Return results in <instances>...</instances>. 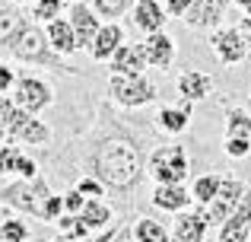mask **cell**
I'll list each match as a JSON object with an SVG mask.
<instances>
[{"label": "cell", "instance_id": "1", "mask_svg": "<svg viewBox=\"0 0 251 242\" xmlns=\"http://www.w3.org/2000/svg\"><path fill=\"white\" fill-rule=\"evenodd\" d=\"M92 175L111 191H130L143 175V153L127 137H102L89 156Z\"/></svg>", "mask_w": 251, "mask_h": 242}, {"label": "cell", "instance_id": "2", "mask_svg": "<svg viewBox=\"0 0 251 242\" xmlns=\"http://www.w3.org/2000/svg\"><path fill=\"white\" fill-rule=\"evenodd\" d=\"M0 45L23 64H38V67H51V70H61V74H74V67H67L61 61V54L51 48L45 29H38L29 16H19L13 23V29L0 38Z\"/></svg>", "mask_w": 251, "mask_h": 242}, {"label": "cell", "instance_id": "3", "mask_svg": "<svg viewBox=\"0 0 251 242\" xmlns=\"http://www.w3.org/2000/svg\"><path fill=\"white\" fill-rule=\"evenodd\" d=\"M48 198H51V185L42 175H35V179H16V182L0 188V201L6 207H13L19 214H29V217H38V220H42V211H45V201Z\"/></svg>", "mask_w": 251, "mask_h": 242}, {"label": "cell", "instance_id": "4", "mask_svg": "<svg viewBox=\"0 0 251 242\" xmlns=\"http://www.w3.org/2000/svg\"><path fill=\"white\" fill-rule=\"evenodd\" d=\"M108 93L124 108H140V106L156 99V86L143 74H111Z\"/></svg>", "mask_w": 251, "mask_h": 242}, {"label": "cell", "instance_id": "5", "mask_svg": "<svg viewBox=\"0 0 251 242\" xmlns=\"http://www.w3.org/2000/svg\"><path fill=\"white\" fill-rule=\"evenodd\" d=\"M150 175L159 185H181L184 175H188V160H184L181 143L153 150V156H150Z\"/></svg>", "mask_w": 251, "mask_h": 242}, {"label": "cell", "instance_id": "6", "mask_svg": "<svg viewBox=\"0 0 251 242\" xmlns=\"http://www.w3.org/2000/svg\"><path fill=\"white\" fill-rule=\"evenodd\" d=\"M6 137H10L13 143H32V147H45V143L51 140V131L45 121H38L32 112H25V108H13L10 115V128H6Z\"/></svg>", "mask_w": 251, "mask_h": 242}, {"label": "cell", "instance_id": "7", "mask_svg": "<svg viewBox=\"0 0 251 242\" xmlns=\"http://www.w3.org/2000/svg\"><path fill=\"white\" fill-rule=\"evenodd\" d=\"M13 102H16L19 108H25V112L38 115L42 108H48L51 102H54V93H51V86L42 80V77H16V86H13Z\"/></svg>", "mask_w": 251, "mask_h": 242}, {"label": "cell", "instance_id": "8", "mask_svg": "<svg viewBox=\"0 0 251 242\" xmlns=\"http://www.w3.org/2000/svg\"><path fill=\"white\" fill-rule=\"evenodd\" d=\"M242 198H245V185H242L239 179H223L216 198L207 204V220H210V223H220V226H223L229 217H232V211L239 207Z\"/></svg>", "mask_w": 251, "mask_h": 242}, {"label": "cell", "instance_id": "9", "mask_svg": "<svg viewBox=\"0 0 251 242\" xmlns=\"http://www.w3.org/2000/svg\"><path fill=\"white\" fill-rule=\"evenodd\" d=\"M226 10H229V0H194L181 19L188 29H216L226 16Z\"/></svg>", "mask_w": 251, "mask_h": 242}, {"label": "cell", "instance_id": "10", "mask_svg": "<svg viewBox=\"0 0 251 242\" xmlns=\"http://www.w3.org/2000/svg\"><path fill=\"white\" fill-rule=\"evenodd\" d=\"M210 48H213V54L220 57L223 64H239V61H245V57H248V42H245V35H242L239 29H220V32H213Z\"/></svg>", "mask_w": 251, "mask_h": 242}, {"label": "cell", "instance_id": "11", "mask_svg": "<svg viewBox=\"0 0 251 242\" xmlns=\"http://www.w3.org/2000/svg\"><path fill=\"white\" fill-rule=\"evenodd\" d=\"M67 19H70V26H74L76 48H89V45H92V38H96V32L102 29V26H99L96 10H89V6H86L83 0H76V3H70Z\"/></svg>", "mask_w": 251, "mask_h": 242}, {"label": "cell", "instance_id": "12", "mask_svg": "<svg viewBox=\"0 0 251 242\" xmlns=\"http://www.w3.org/2000/svg\"><path fill=\"white\" fill-rule=\"evenodd\" d=\"M248 230H251V188L239 201V207L232 211V217L220 226V239L216 242H248Z\"/></svg>", "mask_w": 251, "mask_h": 242}, {"label": "cell", "instance_id": "13", "mask_svg": "<svg viewBox=\"0 0 251 242\" xmlns=\"http://www.w3.org/2000/svg\"><path fill=\"white\" fill-rule=\"evenodd\" d=\"M207 226L210 220L203 211H178L175 226H172V242H203Z\"/></svg>", "mask_w": 251, "mask_h": 242}, {"label": "cell", "instance_id": "14", "mask_svg": "<svg viewBox=\"0 0 251 242\" xmlns=\"http://www.w3.org/2000/svg\"><path fill=\"white\" fill-rule=\"evenodd\" d=\"M140 48H143V57H147L150 67L166 70L175 61V42H172L166 32H150L147 42H140Z\"/></svg>", "mask_w": 251, "mask_h": 242}, {"label": "cell", "instance_id": "15", "mask_svg": "<svg viewBox=\"0 0 251 242\" xmlns=\"http://www.w3.org/2000/svg\"><path fill=\"white\" fill-rule=\"evenodd\" d=\"M121 45H124L121 26H118V23H108V26H102V29L96 32V38H92V45H89V54L96 57V61H108V57L115 54Z\"/></svg>", "mask_w": 251, "mask_h": 242}, {"label": "cell", "instance_id": "16", "mask_svg": "<svg viewBox=\"0 0 251 242\" xmlns=\"http://www.w3.org/2000/svg\"><path fill=\"white\" fill-rule=\"evenodd\" d=\"M191 201H194V194L184 185H156V191H153V204L159 207V211H169V214L188 211Z\"/></svg>", "mask_w": 251, "mask_h": 242}, {"label": "cell", "instance_id": "17", "mask_svg": "<svg viewBox=\"0 0 251 242\" xmlns=\"http://www.w3.org/2000/svg\"><path fill=\"white\" fill-rule=\"evenodd\" d=\"M45 35H48V42H51V48L57 51V54H74V51H80L76 48V35H74V26H70V19H51V23H45Z\"/></svg>", "mask_w": 251, "mask_h": 242}, {"label": "cell", "instance_id": "18", "mask_svg": "<svg viewBox=\"0 0 251 242\" xmlns=\"http://www.w3.org/2000/svg\"><path fill=\"white\" fill-rule=\"evenodd\" d=\"M134 26L140 32H162L166 26V10H162L156 0H137L134 3Z\"/></svg>", "mask_w": 251, "mask_h": 242}, {"label": "cell", "instance_id": "19", "mask_svg": "<svg viewBox=\"0 0 251 242\" xmlns=\"http://www.w3.org/2000/svg\"><path fill=\"white\" fill-rule=\"evenodd\" d=\"M108 64H111V74H143L147 57H143L140 45H121V48L108 57Z\"/></svg>", "mask_w": 251, "mask_h": 242}, {"label": "cell", "instance_id": "20", "mask_svg": "<svg viewBox=\"0 0 251 242\" xmlns=\"http://www.w3.org/2000/svg\"><path fill=\"white\" fill-rule=\"evenodd\" d=\"M210 89H213V80H210L207 74H201V70H188V74H181V80H178V93L191 102L207 99Z\"/></svg>", "mask_w": 251, "mask_h": 242}, {"label": "cell", "instance_id": "21", "mask_svg": "<svg viewBox=\"0 0 251 242\" xmlns=\"http://www.w3.org/2000/svg\"><path fill=\"white\" fill-rule=\"evenodd\" d=\"M80 220L89 226V230H105V226L111 223V207L102 204L99 198H86V204L80 211Z\"/></svg>", "mask_w": 251, "mask_h": 242}, {"label": "cell", "instance_id": "22", "mask_svg": "<svg viewBox=\"0 0 251 242\" xmlns=\"http://www.w3.org/2000/svg\"><path fill=\"white\" fill-rule=\"evenodd\" d=\"M191 121V99H184L181 108H159V128L169 131V134H181Z\"/></svg>", "mask_w": 251, "mask_h": 242}, {"label": "cell", "instance_id": "23", "mask_svg": "<svg viewBox=\"0 0 251 242\" xmlns=\"http://www.w3.org/2000/svg\"><path fill=\"white\" fill-rule=\"evenodd\" d=\"M134 239H137V242H172V233L159 223V220L140 217V220L134 223Z\"/></svg>", "mask_w": 251, "mask_h": 242}, {"label": "cell", "instance_id": "24", "mask_svg": "<svg viewBox=\"0 0 251 242\" xmlns=\"http://www.w3.org/2000/svg\"><path fill=\"white\" fill-rule=\"evenodd\" d=\"M226 137L251 143V115L242 112V108H232V112H229V121H226Z\"/></svg>", "mask_w": 251, "mask_h": 242}, {"label": "cell", "instance_id": "25", "mask_svg": "<svg viewBox=\"0 0 251 242\" xmlns=\"http://www.w3.org/2000/svg\"><path fill=\"white\" fill-rule=\"evenodd\" d=\"M220 175H201V179L194 182V188H191V194H194L197 204H210V201L216 198V191H220Z\"/></svg>", "mask_w": 251, "mask_h": 242}, {"label": "cell", "instance_id": "26", "mask_svg": "<svg viewBox=\"0 0 251 242\" xmlns=\"http://www.w3.org/2000/svg\"><path fill=\"white\" fill-rule=\"evenodd\" d=\"M57 226L64 230V236H70V239H76V242L89 236V226L80 220V214H61V217H57Z\"/></svg>", "mask_w": 251, "mask_h": 242}, {"label": "cell", "instance_id": "27", "mask_svg": "<svg viewBox=\"0 0 251 242\" xmlns=\"http://www.w3.org/2000/svg\"><path fill=\"white\" fill-rule=\"evenodd\" d=\"M0 239L3 242H25L29 239V226L23 220H3L0 223Z\"/></svg>", "mask_w": 251, "mask_h": 242}, {"label": "cell", "instance_id": "28", "mask_svg": "<svg viewBox=\"0 0 251 242\" xmlns=\"http://www.w3.org/2000/svg\"><path fill=\"white\" fill-rule=\"evenodd\" d=\"M92 3H96L99 16H108V19L124 16V13L130 10V0H92Z\"/></svg>", "mask_w": 251, "mask_h": 242}, {"label": "cell", "instance_id": "29", "mask_svg": "<svg viewBox=\"0 0 251 242\" xmlns=\"http://www.w3.org/2000/svg\"><path fill=\"white\" fill-rule=\"evenodd\" d=\"M61 6L64 3H54V0H35V3H32V19H38V23H51V19H57Z\"/></svg>", "mask_w": 251, "mask_h": 242}, {"label": "cell", "instance_id": "30", "mask_svg": "<svg viewBox=\"0 0 251 242\" xmlns=\"http://www.w3.org/2000/svg\"><path fill=\"white\" fill-rule=\"evenodd\" d=\"M64 214V194H51L45 201V211H42V223H57V217Z\"/></svg>", "mask_w": 251, "mask_h": 242}, {"label": "cell", "instance_id": "31", "mask_svg": "<svg viewBox=\"0 0 251 242\" xmlns=\"http://www.w3.org/2000/svg\"><path fill=\"white\" fill-rule=\"evenodd\" d=\"M16 160H19V147H16V143H6V147H0V175L16 172Z\"/></svg>", "mask_w": 251, "mask_h": 242}, {"label": "cell", "instance_id": "32", "mask_svg": "<svg viewBox=\"0 0 251 242\" xmlns=\"http://www.w3.org/2000/svg\"><path fill=\"white\" fill-rule=\"evenodd\" d=\"M76 191H80L83 198H99V194H105V185L96 179V175H86V179H80Z\"/></svg>", "mask_w": 251, "mask_h": 242}, {"label": "cell", "instance_id": "33", "mask_svg": "<svg viewBox=\"0 0 251 242\" xmlns=\"http://www.w3.org/2000/svg\"><path fill=\"white\" fill-rule=\"evenodd\" d=\"M223 150H226L232 160H245L251 153V143L248 140H232V137H226V143H223Z\"/></svg>", "mask_w": 251, "mask_h": 242}, {"label": "cell", "instance_id": "34", "mask_svg": "<svg viewBox=\"0 0 251 242\" xmlns=\"http://www.w3.org/2000/svg\"><path fill=\"white\" fill-rule=\"evenodd\" d=\"M13 108H16V102L10 99V96H0V140L6 137V128H10V115Z\"/></svg>", "mask_w": 251, "mask_h": 242}, {"label": "cell", "instance_id": "35", "mask_svg": "<svg viewBox=\"0 0 251 242\" xmlns=\"http://www.w3.org/2000/svg\"><path fill=\"white\" fill-rule=\"evenodd\" d=\"M16 175H19V179H35V175H38V162L29 160L25 153H19V160H16Z\"/></svg>", "mask_w": 251, "mask_h": 242}, {"label": "cell", "instance_id": "36", "mask_svg": "<svg viewBox=\"0 0 251 242\" xmlns=\"http://www.w3.org/2000/svg\"><path fill=\"white\" fill-rule=\"evenodd\" d=\"M83 204H86V198H83L80 191H76V188L64 194V214H80V211H83Z\"/></svg>", "mask_w": 251, "mask_h": 242}, {"label": "cell", "instance_id": "37", "mask_svg": "<svg viewBox=\"0 0 251 242\" xmlns=\"http://www.w3.org/2000/svg\"><path fill=\"white\" fill-rule=\"evenodd\" d=\"M13 86H16V74H13V67L0 64V96H6Z\"/></svg>", "mask_w": 251, "mask_h": 242}, {"label": "cell", "instance_id": "38", "mask_svg": "<svg viewBox=\"0 0 251 242\" xmlns=\"http://www.w3.org/2000/svg\"><path fill=\"white\" fill-rule=\"evenodd\" d=\"M191 3H194V0H169V6H166V10L172 13V16H184Z\"/></svg>", "mask_w": 251, "mask_h": 242}, {"label": "cell", "instance_id": "39", "mask_svg": "<svg viewBox=\"0 0 251 242\" xmlns=\"http://www.w3.org/2000/svg\"><path fill=\"white\" fill-rule=\"evenodd\" d=\"M235 3H239V6H242L245 13H251V0H235Z\"/></svg>", "mask_w": 251, "mask_h": 242}, {"label": "cell", "instance_id": "40", "mask_svg": "<svg viewBox=\"0 0 251 242\" xmlns=\"http://www.w3.org/2000/svg\"><path fill=\"white\" fill-rule=\"evenodd\" d=\"M245 42H248V61H251V26H248V38Z\"/></svg>", "mask_w": 251, "mask_h": 242}, {"label": "cell", "instance_id": "41", "mask_svg": "<svg viewBox=\"0 0 251 242\" xmlns=\"http://www.w3.org/2000/svg\"><path fill=\"white\" fill-rule=\"evenodd\" d=\"M51 242H76V239H70V236H57V239H51Z\"/></svg>", "mask_w": 251, "mask_h": 242}, {"label": "cell", "instance_id": "42", "mask_svg": "<svg viewBox=\"0 0 251 242\" xmlns=\"http://www.w3.org/2000/svg\"><path fill=\"white\" fill-rule=\"evenodd\" d=\"M13 3H19V6H23V3H35V0H13Z\"/></svg>", "mask_w": 251, "mask_h": 242}, {"label": "cell", "instance_id": "43", "mask_svg": "<svg viewBox=\"0 0 251 242\" xmlns=\"http://www.w3.org/2000/svg\"><path fill=\"white\" fill-rule=\"evenodd\" d=\"M54 3H67V0H54Z\"/></svg>", "mask_w": 251, "mask_h": 242}, {"label": "cell", "instance_id": "44", "mask_svg": "<svg viewBox=\"0 0 251 242\" xmlns=\"http://www.w3.org/2000/svg\"><path fill=\"white\" fill-rule=\"evenodd\" d=\"M115 242H124V239H121V236H118V239H115Z\"/></svg>", "mask_w": 251, "mask_h": 242}]
</instances>
